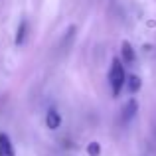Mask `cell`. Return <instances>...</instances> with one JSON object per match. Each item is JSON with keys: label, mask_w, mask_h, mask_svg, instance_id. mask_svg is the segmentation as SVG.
Returning a JSON list of instances; mask_svg holds the SVG:
<instances>
[{"label": "cell", "mask_w": 156, "mask_h": 156, "mask_svg": "<svg viewBox=\"0 0 156 156\" xmlns=\"http://www.w3.org/2000/svg\"><path fill=\"white\" fill-rule=\"evenodd\" d=\"M26 30H28V24H26V20H22L18 30H16V44H18V46L24 44V40H26Z\"/></svg>", "instance_id": "7"}, {"label": "cell", "mask_w": 156, "mask_h": 156, "mask_svg": "<svg viewBox=\"0 0 156 156\" xmlns=\"http://www.w3.org/2000/svg\"><path fill=\"white\" fill-rule=\"evenodd\" d=\"M109 83H111V89H113V95L117 97L121 93L122 85L126 83V75H125V67H122L121 59L115 57L111 61V69H109Z\"/></svg>", "instance_id": "1"}, {"label": "cell", "mask_w": 156, "mask_h": 156, "mask_svg": "<svg viewBox=\"0 0 156 156\" xmlns=\"http://www.w3.org/2000/svg\"><path fill=\"white\" fill-rule=\"evenodd\" d=\"M87 154L89 156H99L101 154V144L99 142H89L87 144Z\"/></svg>", "instance_id": "8"}, {"label": "cell", "mask_w": 156, "mask_h": 156, "mask_svg": "<svg viewBox=\"0 0 156 156\" xmlns=\"http://www.w3.org/2000/svg\"><path fill=\"white\" fill-rule=\"evenodd\" d=\"M136 109H138V103L134 99H130L129 103L125 105V109H122V121H130V119L136 115Z\"/></svg>", "instance_id": "5"}, {"label": "cell", "mask_w": 156, "mask_h": 156, "mask_svg": "<svg viewBox=\"0 0 156 156\" xmlns=\"http://www.w3.org/2000/svg\"><path fill=\"white\" fill-rule=\"evenodd\" d=\"M121 51H122V59H125L129 65H133L134 61H136V53H134L133 46H130L129 42H122V46H121Z\"/></svg>", "instance_id": "4"}, {"label": "cell", "mask_w": 156, "mask_h": 156, "mask_svg": "<svg viewBox=\"0 0 156 156\" xmlns=\"http://www.w3.org/2000/svg\"><path fill=\"white\" fill-rule=\"evenodd\" d=\"M46 125H48V129H51V130L59 129V125H61V117H59V113H57L55 109H50V111L46 113Z\"/></svg>", "instance_id": "3"}, {"label": "cell", "mask_w": 156, "mask_h": 156, "mask_svg": "<svg viewBox=\"0 0 156 156\" xmlns=\"http://www.w3.org/2000/svg\"><path fill=\"white\" fill-rule=\"evenodd\" d=\"M0 156H16L14 146L10 142V136L6 133H0Z\"/></svg>", "instance_id": "2"}, {"label": "cell", "mask_w": 156, "mask_h": 156, "mask_svg": "<svg viewBox=\"0 0 156 156\" xmlns=\"http://www.w3.org/2000/svg\"><path fill=\"white\" fill-rule=\"evenodd\" d=\"M140 85H142V81H140L138 75H129V79H126V87H129L130 93H136L138 89H140Z\"/></svg>", "instance_id": "6"}]
</instances>
